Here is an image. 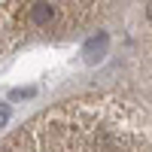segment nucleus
<instances>
[{"mask_svg":"<svg viewBox=\"0 0 152 152\" xmlns=\"http://www.w3.org/2000/svg\"><path fill=\"white\" fill-rule=\"evenodd\" d=\"M0 152H152V107L125 85H76L0 134Z\"/></svg>","mask_w":152,"mask_h":152,"instance_id":"obj_1","label":"nucleus"},{"mask_svg":"<svg viewBox=\"0 0 152 152\" xmlns=\"http://www.w3.org/2000/svg\"><path fill=\"white\" fill-rule=\"evenodd\" d=\"M137 0H0V61L119 31Z\"/></svg>","mask_w":152,"mask_h":152,"instance_id":"obj_2","label":"nucleus"},{"mask_svg":"<svg viewBox=\"0 0 152 152\" xmlns=\"http://www.w3.org/2000/svg\"><path fill=\"white\" fill-rule=\"evenodd\" d=\"M125 24L131 31V49L122 58V73L134 79L131 91L140 94V88H146V94H152V0H137Z\"/></svg>","mask_w":152,"mask_h":152,"instance_id":"obj_3","label":"nucleus"}]
</instances>
